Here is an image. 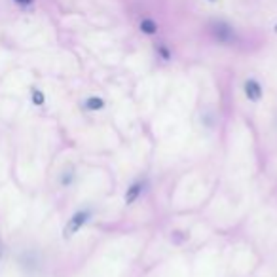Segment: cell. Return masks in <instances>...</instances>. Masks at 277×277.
Instances as JSON below:
<instances>
[{
  "label": "cell",
  "mask_w": 277,
  "mask_h": 277,
  "mask_svg": "<svg viewBox=\"0 0 277 277\" xmlns=\"http://www.w3.org/2000/svg\"><path fill=\"white\" fill-rule=\"evenodd\" d=\"M84 108L87 112H99L104 108V99L103 97H97V95H91L87 97L86 101H84Z\"/></svg>",
  "instance_id": "obj_6"
},
{
  "label": "cell",
  "mask_w": 277,
  "mask_h": 277,
  "mask_svg": "<svg viewBox=\"0 0 277 277\" xmlns=\"http://www.w3.org/2000/svg\"><path fill=\"white\" fill-rule=\"evenodd\" d=\"M91 220V211H87V209H82V211H76V213L72 214L69 222L65 224L63 228V238L65 239H71L74 238L76 234H78L80 230L86 226L87 222Z\"/></svg>",
  "instance_id": "obj_1"
},
{
  "label": "cell",
  "mask_w": 277,
  "mask_h": 277,
  "mask_svg": "<svg viewBox=\"0 0 277 277\" xmlns=\"http://www.w3.org/2000/svg\"><path fill=\"white\" fill-rule=\"evenodd\" d=\"M243 93L251 103H258L264 97V87L256 78H247L243 82Z\"/></svg>",
  "instance_id": "obj_3"
},
{
  "label": "cell",
  "mask_w": 277,
  "mask_h": 277,
  "mask_svg": "<svg viewBox=\"0 0 277 277\" xmlns=\"http://www.w3.org/2000/svg\"><path fill=\"white\" fill-rule=\"evenodd\" d=\"M31 101H32V104H36V106H42V104L46 103V95L40 91V89H32L31 91Z\"/></svg>",
  "instance_id": "obj_7"
},
{
  "label": "cell",
  "mask_w": 277,
  "mask_h": 277,
  "mask_svg": "<svg viewBox=\"0 0 277 277\" xmlns=\"http://www.w3.org/2000/svg\"><path fill=\"white\" fill-rule=\"evenodd\" d=\"M273 31H275V34H277V25H275V27H273Z\"/></svg>",
  "instance_id": "obj_11"
},
{
  "label": "cell",
  "mask_w": 277,
  "mask_h": 277,
  "mask_svg": "<svg viewBox=\"0 0 277 277\" xmlns=\"http://www.w3.org/2000/svg\"><path fill=\"white\" fill-rule=\"evenodd\" d=\"M209 2H214V0H209Z\"/></svg>",
  "instance_id": "obj_12"
},
{
  "label": "cell",
  "mask_w": 277,
  "mask_h": 277,
  "mask_svg": "<svg viewBox=\"0 0 277 277\" xmlns=\"http://www.w3.org/2000/svg\"><path fill=\"white\" fill-rule=\"evenodd\" d=\"M139 29H141V32L143 34H146V36H154V34H158V21L156 19H152V17H144V19H141V23H139Z\"/></svg>",
  "instance_id": "obj_5"
},
{
  "label": "cell",
  "mask_w": 277,
  "mask_h": 277,
  "mask_svg": "<svg viewBox=\"0 0 277 277\" xmlns=\"http://www.w3.org/2000/svg\"><path fill=\"white\" fill-rule=\"evenodd\" d=\"M211 34H213V38L216 42H220V44H232L234 40H236V31H234V27L226 21H213L211 23Z\"/></svg>",
  "instance_id": "obj_2"
},
{
  "label": "cell",
  "mask_w": 277,
  "mask_h": 277,
  "mask_svg": "<svg viewBox=\"0 0 277 277\" xmlns=\"http://www.w3.org/2000/svg\"><path fill=\"white\" fill-rule=\"evenodd\" d=\"M159 51V56L163 57V59H165V61H169V59H171V53H169V49L165 48V46H158V48H156Z\"/></svg>",
  "instance_id": "obj_9"
},
{
  "label": "cell",
  "mask_w": 277,
  "mask_h": 277,
  "mask_svg": "<svg viewBox=\"0 0 277 277\" xmlns=\"http://www.w3.org/2000/svg\"><path fill=\"white\" fill-rule=\"evenodd\" d=\"M72 181H74V169L69 167V169H65L63 175H61V186H71Z\"/></svg>",
  "instance_id": "obj_8"
},
{
  "label": "cell",
  "mask_w": 277,
  "mask_h": 277,
  "mask_svg": "<svg viewBox=\"0 0 277 277\" xmlns=\"http://www.w3.org/2000/svg\"><path fill=\"white\" fill-rule=\"evenodd\" d=\"M146 186H148V182L146 181H135L129 184V188L126 190V194H124V203L126 205H133L137 199L141 198L144 194V190H146Z\"/></svg>",
  "instance_id": "obj_4"
},
{
  "label": "cell",
  "mask_w": 277,
  "mask_h": 277,
  "mask_svg": "<svg viewBox=\"0 0 277 277\" xmlns=\"http://www.w3.org/2000/svg\"><path fill=\"white\" fill-rule=\"evenodd\" d=\"M17 4H21V6H31L34 0H16Z\"/></svg>",
  "instance_id": "obj_10"
}]
</instances>
